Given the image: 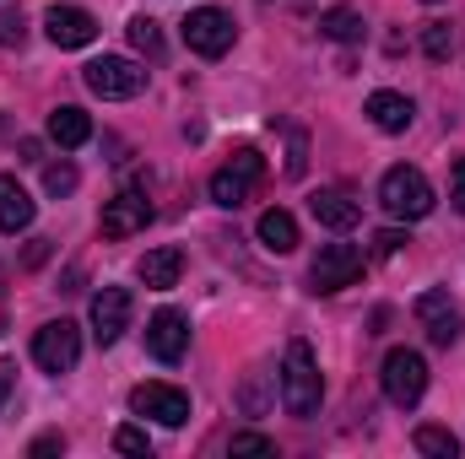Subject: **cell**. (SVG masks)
Here are the masks:
<instances>
[{
	"label": "cell",
	"instance_id": "24",
	"mask_svg": "<svg viewBox=\"0 0 465 459\" xmlns=\"http://www.w3.org/2000/svg\"><path fill=\"white\" fill-rule=\"evenodd\" d=\"M228 454H254V459H276V444L265 438V433H232V444H228Z\"/></svg>",
	"mask_w": 465,
	"mask_h": 459
},
{
	"label": "cell",
	"instance_id": "14",
	"mask_svg": "<svg viewBox=\"0 0 465 459\" xmlns=\"http://www.w3.org/2000/svg\"><path fill=\"white\" fill-rule=\"evenodd\" d=\"M146 222H152V206H146V195H135V190H124V195H114V200L104 206V238H135Z\"/></svg>",
	"mask_w": 465,
	"mask_h": 459
},
{
	"label": "cell",
	"instance_id": "11",
	"mask_svg": "<svg viewBox=\"0 0 465 459\" xmlns=\"http://www.w3.org/2000/svg\"><path fill=\"white\" fill-rule=\"evenodd\" d=\"M146 351H152L157 362H179V356L190 351V319H184L179 308H157V314L146 319Z\"/></svg>",
	"mask_w": 465,
	"mask_h": 459
},
{
	"label": "cell",
	"instance_id": "35",
	"mask_svg": "<svg viewBox=\"0 0 465 459\" xmlns=\"http://www.w3.org/2000/svg\"><path fill=\"white\" fill-rule=\"evenodd\" d=\"M22 162H44V146L38 141H22Z\"/></svg>",
	"mask_w": 465,
	"mask_h": 459
},
{
	"label": "cell",
	"instance_id": "18",
	"mask_svg": "<svg viewBox=\"0 0 465 459\" xmlns=\"http://www.w3.org/2000/svg\"><path fill=\"white\" fill-rule=\"evenodd\" d=\"M411 114H417V109H411V98H406V93H390V87H384V93H373V98H368V119H373L384 135L411 130Z\"/></svg>",
	"mask_w": 465,
	"mask_h": 459
},
{
	"label": "cell",
	"instance_id": "1",
	"mask_svg": "<svg viewBox=\"0 0 465 459\" xmlns=\"http://www.w3.org/2000/svg\"><path fill=\"white\" fill-rule=\"evenodd\" d=\"M320 400H325L320 362H314L309 341H292V346H287V362H282V405H287V416L309 422V416L320 411Z\"/></svg>",
	"mask_w": 465,
	"mask_h": 459
},
{
	"label": "cell",
	"instance_id": "29",
	"mask_svg": "<svg viewBox=\"0 0 465 459\" xmlns=\"http://www.w3.org/2000/svg\"><path fill=\"white\" fill-rule=\"evenodd\" d=\"M238 405H243L249 416H260V411H265V373H249V384L238 389Z\"/></svg>",
	"mask_w": 465,
	"mask_h": 459
},
{
	"label": "cell",
	"instance_id": "31",
	"mask_svg": "<svg viewBox=\"0 0 465 459\" xmlns=\"http://www.w3.org/2000/svg\"><path fill=\"white\" fill-rule=\"evenodd\" d=\"M450 200H455V211L465 217V157L450 162Z\"/></svg>",
	"mask_w": 465,
	"mask_h": 459
},
{
	"label": "cell",
	"instance_id": "10",
	"mask_svg": "<svg viewBox=\"0 0 465 459\" xmlns=\"http://www.w3.org/2000/svg\"><path fill=\"white\" fill-rule=\"evenodd\" d=\"M44 33H49L54 49H87V44L98 38V22H93V11H82V5H49V11H44Z\"/></svg>",
	"mask_w": 465,
	"mask_h": 459
},
{
	"label": "cell",
	"instance_id": "21",
	"mask_svg": "<svg viewBox=\"0 0 465 459\" xmlns=\"http://www.w3.org/2000/svg\"><path fill=\"white\" fill-rule=\"evenodd\" d=\"M320 33H325V38H336V44H362V33H368V27H362V16H357L351 5H331V11L320 16Z\"/></svg>",
	"mask_w": 465,
	"mask_h": 459
},
{
	"label": "cell",
	"instance_id": "34",
	"mask_svg": "<svg viewBox=\"0 0 465 459\" xmlns=\"http://www.w3.org/2000/svg\"><path fill=\"white\" fill-rule=\"evenodd\" d=\"M11 389H16V362H5V356H0V405L11 400Z\"/></svg>",
	"mask_w": 465,
	"mask_h": 459
},
{
	"label": "cell",
	"instance_id": "19",
	"mask_svg": "<svg viewBox=\"0 0 465 459\" xmlns=\"http://www.w3.org/2000/svg\"><path fill=\"white\" fill-rule=\"evenodd\" d=\"M254 232H260V243H265L271 254H292V249H298V222H292V211H282V206L260 211Z\"/></svg>",
	"mask_w": 465,
	"mask_h": 459
},
{
	"label": "cell",
	"instance_id": "28",
	"mask_svg": "<svg viewBox=\"0 0 465 459\" xmlns=\"http://www.w3.org/2000/svg\"><path fill=\"white\" fill-rule=\"evenodd\" d=\"M114 449H119V454L146 459V454H152V438H146L141 427H119V433H114Z\"/></svg>",
	"mask_w": 465,
	"mask_h": 459
},
{
	"label": "cell",
	"instance_id": "6",
	"mask_svg": "<svg viewBox=\"0 0 465 459\" xmlns=\"http://www.w3.org/2000/svg\"><path fill=\"white\" fill-rule=\"evenodd\" d=\"M130 411L135 416H152L163 427H184L190 422V395L179 384H135L130 389Z\"/></svg>",
	"mask_w": 465,
	"mask_h": 459
},
{
	"label": "cell",
	"instance_id": "4",
	"mask_svg": "<svg viewBox=\"0 0 465 459\" xmlns=\"http://www.w3.org/2000/svg\"><path fill=\"white\" fill-rule=\"evenodd\" d=\"M260 179H265V157H260L254 146H238L228 168L212 173V200H217L223 211H238V206L260 190Z\"/></svg>",
	"mask_w": 465,
	"mask_h": 459
},
{
	"label": "cell",
	"instance_id": "12",
	"mask_svg": "<svg viewBox=\"0 0 465 459\" xmlns=\"http://www.w3.org/2000/svg\"><path fill=\"white\" fill-rule=\"evenodd\" d=\"M417 319H422V330H428V341L433 346H455L460 341V330H465V319H460V308L450 303V292H422L417 298Z\"/></svg>",
	"mask_w": 465,
	"mask_h": 459
},
{
	"label": "cell",
	"instance_id": "33",
	"mask_svg": "<svg viewBox=\"0 0 465 459\" xmlns=\"http://www.w3.org/2000/svg\"><path fill=\"white\" fill-rule=\"evenodd\" d=\"M60 449H65V438H60V433H44V438H38V444H33L27 454H33V459H44V454H60Z\"/></svg>",
	"mask_w": 465,
	"mask_h": 459
},
{
	"label": "cell",
	"instance_id": "30",
	"mask_svg": "<svg viewBox=\"0 0 465 459\" xmlns=\"http://www.w3.org/2000/svg\"><path fill=\"white\" fill-rule=\"evenodd\" d=\"M406 243H411V238H406L401 228H384V232H373V254H379V259H395V254H401Z\"/></svg>",
	"mask_w": 465,
	"mask_h": 459
},
{
	"label": "cell",
	"instance_id": "5",
	"mask_svg": "<svg viewBox=\"0 0 465 459\" xmlns=\"http://www.w3.org/2000/svg\"><path fill=\"white\" fill-rule=\"evenodd\" d=\"M33 362H38L44 373H71V367L82 362V330H76L71 319L44 325V330L33 336Z\"/></svg>",
	"mask_w": 465,
	"mask_h": 459
},
{
	"label": "cell",
	"instance_id": "17",
	"mask_svg": "<svg viewBox=\"0 0 465 459\" xmlns=\"http://www.w3.org/2000/svg\"><path fill=\"white\" fill-rule=\"evenodd\" d=\"M33 195L16 184V173H0V232H27L33 228Z\"/></svg>",
	"mask_w": 465,
	"mask_h": 459
},
{
	"label": "cell",
	"instance_id": "37",
	"mask_svg": "<svg viewBox=\"0 0 465 459\" xmlns=\"http://www.w3.org/2000/svg\"><path fill=\"white\" fill-rule=\"evenodd\" d=\"M422 5H439V0H422Z\"/></svg>",
	"mask_w": 465,
	"mask_h": 459
},
{
	"label": "cell",
	"instance_id": "9",
	"mask_svg": "<svg viewBox=\"0 0 465 459\" xmlns=\"http://www.w3.org/2000/svg\"><path fill=\"white\" fill-rule=\"evenodd\" d=\"M184 44H190L195 54H206V60L228 54L232 49V16L228 11H217V5L190 11V16H184Z\"/></svg>",
	"mask_w": 465,
	"mask_h": 459
},
{
	"label": "cell",
	"instance_id": "2",
	"mask_svg": "<svg viewBox=\"0 0 465 459\" xmlns=\"http://www.w3.org/2000/svg\"><path fill=\"white\" fill-rule=\"evenodd\" d=\"M379 206H384L390 217H401V222L428 217V211H433V184H428V173L411 168V162H395V168L379 179Z\"/></svg>",
	"mask_w": 465,
	"mask_h": 459
},
{
	"label": "cell",
	"instance_id": "32",
	"mask_svg": "<svg viewBox=\"0 0 465 459\" xmlns=\"http://www.w3.org/2000/svg\"><path fill=\"white\" fill-rule=\"evenodd\" d=\"M0 44H22V11H0Z\"/></svg>",
	"mask_w": 465,
	"mask_h": 459
},
{
	"label": "cell",
	"instance_id": "3",
	"mask_svg": "<svg viewBox=\"0 0 465 459\" xmlns=\"http://www.w3.org/2000/svg\"><path fill=\"white\" fill-rule=\"evenodd\" d=\"M379 384H384L390 405L411 411V405L428 395V362H422V351H411V346H395V351L384 356V367H379Z\"/></svg>",
	"mask_w": 465,
	"mask_h": 459
},
{
	"label": "cell",
	"instance_id": "23",
	"mask_svg": "<svg viewBox=\"0 0 465 459\" xmlns=\"http://www.w3.org/2000/svg\"><path fill=\"white\" fill-rule=\"evenodd\" d=\"M422 49H428V60H450V49H455L450 22H428V27H422Z\"/></svg>",
	"mask_w": 465,
	"mask_h": 459
},
{
	"label": "cell",
	"instance_id": "25",
	"mask_svg": "<svg viewBox=\"0 0 465 459\" xmlns=\"http://www.w3.org/2000/svg\"><path fill=\"white\" fill-rule=\"evenodd\" d=\"M130 44H135L141 54H157V49H163V33H157V22H152V16H135V22H130Z\"/></svg>",
	"mask_w": 465,
	"mask_h": 459
},
{
	"label": "cell",
	"instance_id": "7",
	"mask_svg": "<svg viewBox=\"0 0 465 459\" xmlns=\"http://www.w3.org/2000/svg\"><path fill=\"white\" fill-rule=\"evenodd\" d=\"M82 82L98 93V98H135L141 87H146V71L135 65V60H119V54H104V60H93L87 71H82Z\"/></svg>",
	"mask_w": 465,
	"mask_h": 459
},
{
	"label": "cell",
	"instance_id": "16",
	"mask_svg": "<svg viewBox=\"0 0 465 459\" xmlns=\"http://www.w3.org/2000/svg\"><path fill=\"white\" fill-rule=\"evenodd\" d=\"M135 276L152 287V292H168V287H179V276H184V249H173V243H163V249H152V254H141V265H135Z\"/></svg>",
	"mask_w": 465,
	"mask_h": 459
},
{
	"label": "cell",
	"instance_id": "20",
	"mask_svg": "<svg viewBox=\"0 0 465 459\" xmlns=\"http://www.w3.org/2000/svg\"><path fill=\"white\" fill-rule=\"evenodd\" d=\"M49 141L71 151V146H82V141H93V119L82 114L76 103H60V109L49 114Z\"/></svg>",
	"mask_w": 465,
	"mask_h": 459
},
{
	"label": "cell",
	"instance_id": "36",
	"mask_svg": "<svg viewBox=\"0 0 465 459\" xmlns=\"http://www.w3.org/2000/svg\"><path fill=\"white\" fill-rule=\"evenodd\" d=\"M44 254H49V238H33V249H27V265H38Z\"/></svg>",
	"mask_w": 465,
	"mask_h": 459
},
{
	"label": "cell",
	"instance_id": "26",
	"mask_svg": "<svg viewBox=\"0 0 465 459\" xmlns=\"http://www.w3.org/2000/svg\"><path fill=\"white\" fill-rule=\"evenodd\" d=\"M303 173H309V135L292 130L287 135V179H303Z\"/></svg>",
	"mask_w": 465,
	"mask_h": 459
},
{
	"label": "cell",
	"instance_id": "15",
	"mask_svg": "<svg viewBox=\"0 0 465 459\" xmlns=\"http://www.w3.org/2000/svg\"><path fill=\"white\" fill-rule=\"evenodd\" d=\"M309 211H314V222L331 232H351L357 222H362V206L351 200L347 190H320L314 200H309Z\"/></svg>",
	"mask_w": 465,
	"mask_h": 459
},
{
	"label": "cell",
	"instance_id": "22",
	"mask_svg": "<svg viewBox=\"0 0 465 459\" xmlns=\"http://www.w3.org/2000/svg\"><path fill=\"white\" fill-rule=\"evenodd\" d=\"M411 444H417V454H428V459H455L460 454V438H455L450 427H417Z\"/></svg>",
	"mask_w": 465,
	"mask_h": 459
},
{
	"label": "cell",
	"instance_id": "13",
	"mask_svg": "<svg viewBox=\"0 0 465 459\" xmlns=\"http://www.w3.org/2000/svg\"><path fill=\"white\" fill-rule=\"evenodd\" d=\"M124 330H130V292L124 287H104L93 298V336H98V346H114Z\"/></svg>",
	"mask_w": 465,
	"mask_h": 459
},
{
	"label": "cell",
	"instance_id": "27",
	"mask_svg": "<svg viewBox=\"0 0 465 459\" xmlns=\"http://www.w3.org/2000/svg\"><path fill=\"white\" fill-rule=\"evenodd\" d=\"M44 190H49V195H71V190H76V168H71V162H49V168H44Z\"/></svg>",
	"mask_w": 465,
	"mask_h": 459
},
{
	"label": "cell",
	"instance_id": "8",
	"mask_svg": "<svg viewBox=\"0 0 465 459\" xmlns=\"http://www.w3.org/2000/svg\"><path fill=\"white\" fill-rule=\"evenodd\" d=\"M357 276H362V249H357V243H325V249H320V259H314V270H309L314 292H341V287H357Z\"/></svg>",
	"mask_w": 465,
	"mask_h": 459
}]
</instances>
